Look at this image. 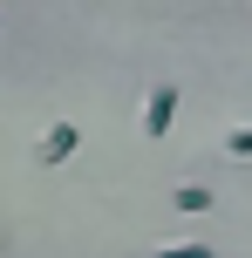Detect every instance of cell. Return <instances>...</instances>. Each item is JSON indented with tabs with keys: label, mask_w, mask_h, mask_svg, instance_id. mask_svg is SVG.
<instances>
[{
	"label": "cell",
	"mask_w": 252,
	"mask_h": 258,
	"mask_svg": "<svg viewBox=\"0 0 252 258\" xmlns=\"http://www.w3.org/2000/svg\"><path fill=\"white\" fill-rule=\"evenodd\" d=\"M171 122H177V89H171V82H157L150 102H143V136L164 143V136H171Z\"/></svg>",
	"instance_id": "6da1fadb"
},
{
	"label": "cell",
	"mask_w": 252,
	"mask_h": 258,
	"mask_svg": "<svg viewBox=\"0 0 252 258\" xmlns=\"http://www.w3.org/2000/svg\"><path fill=\"white\" fill-rule=\"evenodd\" d=\"M75 150H82V129H75V122H55L48 136L34 143V156H41V163H68Z\"/></svg>",
	"instance_id": "7a4b0ae2"
},
{
	"label": "cell",
	"mask_w": 252,
	"mask_h": 258,
	"mask_svg": "<svg viewBox=\"0 0 252 258\" xmlns=\"http://www.w3.org/2000/svg\"><path fill=\"white\" fill-rule=\"evenodd\" d=\"M150 258H212V245H164V251H150Z\"/></svg>",
	"instance_id": "5b68a950"
},
{
	"label": "cell",
	"mask_w": 252,
	"mask_h": 258,
	"mask_svg": "<svg viewBox=\"0 0 252 258\" xmlns=\"http://www.w3.org/2000/svg\"><path fill=\"white\" fill-rule=\"evenodd\" d=\"M177 211H184V218H205V211H212V190H198V183H177V197H171Z\"/></svg>",
	"instance_id": "3957f363"
},
{
	"label": "cell",
	"mask_w": 252,
	"mask_h": 258,
	"mask_svg": "<svg viewBox=\"0 0 252 258\" xmlns=\"http://www.w3.org/2000/svg\"><path fill=\"white\" fill-rule=\"evenodd\" d=\"M225 156H239V163H252V122H239V129L225 136Z\"/></svg>",
	"instance_id": "277c9868"
}]
</instances>
